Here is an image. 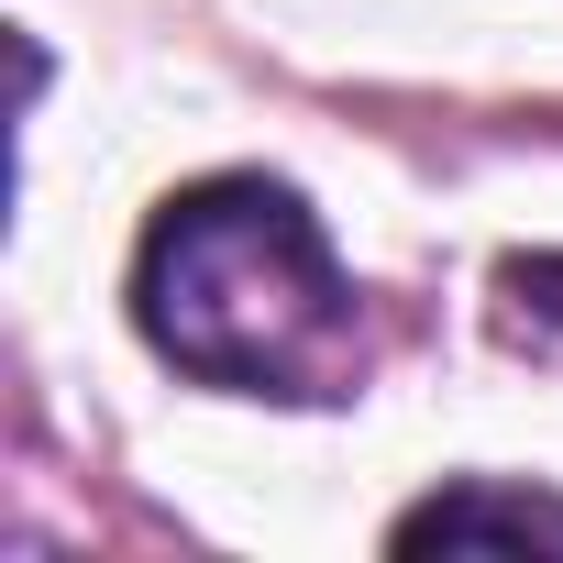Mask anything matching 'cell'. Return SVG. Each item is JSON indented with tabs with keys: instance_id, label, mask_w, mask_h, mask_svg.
<instances>
[{
	"instance_id": "cell-1",
	"label": "cell",
	"mask_w": 563,
	"mask_h": 563,
	"mask_svg": "<svg viewBox=\"0 0 563 563\" xmlns=\"http://www.w3.org/2000/svg\"><path fill=\"white\" fill-rule=\"evenodd\" d=\"M133 332L188 387L321 409L354 387V276L288 177L221 166L144 221Z\"/></svg>"
},
{
	"instance_id": "cell-2",
	"label": "cell",
	"mask_w": 563,
	"mask_h": 563,
	"mask_svg": "<svg viewBox=\"0 0 563 563\" xmlns=\"http://www.w3.org/2000/svg\"><path fill=\"white\" fill-rule=\"evenodd\" d=\"M387 552H563V497L508 486V475H464V486H431L420 508H398Z\"/></svg>"
}]
</instances>
